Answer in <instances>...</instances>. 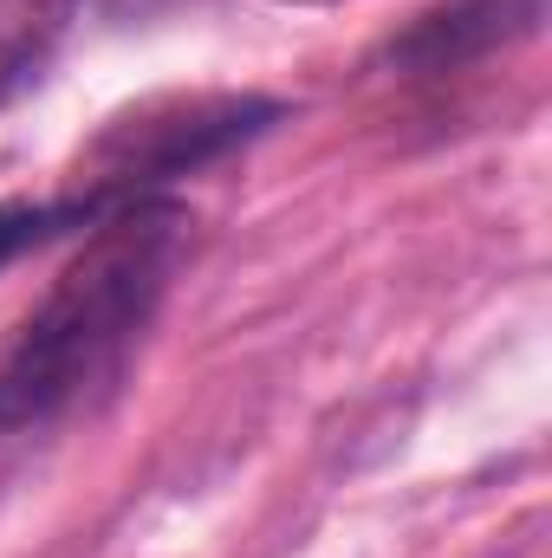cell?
<instances>
[{
	"label": "cell",
	"mask_w": 552,
	"mask_h": 558,
	"mask_svg": "<svg viewBox=\"0 0 552 558\" xmlns=\"http://www.w3.org/2000/svg\"><path fill=\"white\" fill-rule=\"evenodd\" d=\"M189 215L163 195L105 215L0 351V428H39L92 397L149 325Z\"/></svg>",
	"instance_id": "6da1fadb"
},
{
	"label": "cell",
	"mask_w": 552,
	"mask_h": 558,
	"mask_svg": "<svg viewBox=\"0 0 552 558\" xmlns=\"http://www.w3.org/2000/svg\"><path fill=\"white\" fill-rule=\"evenodd\" d=\"M279 105L267 98H176V105H149L137 118H118L105 137L92 143V162L79 169L85 195L105 202H143L156 195L169 175H189L202 162H215L221 149L248 143Z\"/></svg>",
	"instance_id": "7a4b0ae2"
},
{
	"label": "cell",
	"mask_w": 552,
	"mask_h": 558,
	"mask_svg": "<svg viewBox=\"0 0 552 558\" xmlns=\"http://www.w3.org/2000/svg\"><path fill=\"white\" fill-rule=\"evenodd\" d=\"M533 13H540V0H442L435 13L416 20L391 52L404 65H416V72H448V65H461V59L527 33Z\"/></svg>",
	"instance_id": "3957f363"
},
{
	"label": "cell",
	"mask_w": 552,
	"mask_h": 558,
	"mask_svg": "<svg viewBox=\"0 0 552 558\" xmlns=\"http://www.w3.org/2000/svg\"><path fill=\"white\" fill-rule=\"evenodd\" d=\"M79 0H0V105L46 78Z\"/></svg>",
	"instance_id": "277c9868"
},
{
	"label": "cell",
	"mask_w": 552,
	"mask_h": 558,
	"mask_svg": "<svg viewBox=\"0 0 552 558\" xmlns=\"http://www.w3.org/2000/svg\"><path fill=\"white\" fill-rule=\"evenodd\" d=\"M124 208H131V202H124ZM105 215H118V202L85 195V189L52 195V202H0V267L20 260V254H33V247H46V241H59V234L98 228Z\"/></svg>",
	"instance_id": "5b68a950"
},
{
	"label": "cell",
	"mask_w": 552,
	"mask_h": 558,
	"mask_svg": "<svg viewBox=\"0 0 552 558\" xmlns=\"http://www.w3.org/2000/svg\"><path fill=\"white\" fill-rule=\"evenodd\" d=\"M299 7H319V0H299Z\"/></svg>",
	"instance_id": "8992f818"
}]
</instances>
